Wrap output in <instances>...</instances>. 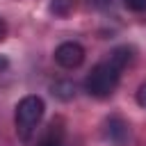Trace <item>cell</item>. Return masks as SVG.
Masks as SVG:
<instances>
[{
    "label": "cell",
    "instance_id": "6da1fadb",
    "mask_svg": "<svg viewBox=\"0 0 146 146\" xmlns=\"http://www.w3.org/2000/svg\"><path fill=\"white\" fill-rule=\"evenodd\" d=\"M132 62V48L130 46H119L110 52L107 59L98 62L89 75L84 78V91L94 98H110L121 80V71Z\"/></svg>",
    "mask_w": 146,
    "mask_h": 146
},
{
    "label": "cell",
    "instance_id": "7a4b0ae2",
    "mask_svg": "<svg viewBox=\"0 0 146 146\" xmlns=\"http://www.w3.org/2000/svg\"><path fill=\"white\" fill-rule=\"evenodd\" d=\"M43 110H46V105H43V98H41V96L30 94V96H25V98L18 100L16 112H14V123H16L18 137H21L23 141H30L34 128H36L39 121L43 119Z\"/></svg>",
    "mask_w": 146,
    "mask_h": 146
},
{
    "label": "cell",
    "instance_id": "3957f363",
    "mask_svg": "<svg viewBox=\"0 0 146 146\" xmlns=\"http://www.w3.org/2000/svg\"><path fill=\"white\" fill-rule=\"evenodd\" d=\"M55 62L62 68H78L84 62V48L78 41H64L55 48Z\"/></svg>",
    "mask_w": 146,
    "mask_h": 146
},
{
    "label": "cell",
    "instance_id": "277c9868",
    "mask_svg": "<svg viewBox=\"0 0 146 146\" xmlns=\"http://www.w3.org/2000/svg\"><path fill=\"white\" fill-rule=\"evenodd\" d=\"M105 137L116 144V146H123L125 139H128V123L121 119V116H110L105 121Z\"/></svg>",
    "mask_w": 146,
    "mask_h": 146
},
{
    "label": "cell",
    "instance_id": "5b68a950",
    "mask_svg": "<svg viewBox=\"0 0 146 146\" xmlns=\"http://www.w3.org/2000/svg\"><path fill=\"white\" fill-rule=\"evenodd\" d=\"M52 96H57L59 100H71L75 96V84L68 80H59L52 84Z\"/></svg>",
    "mask_w": 146,
    "mask_h": 146
},
{
    "label": "cell",
    "instance_id": "8992f818",
    "mask_svg": "<svg viewBox=\"0 0 146 146\" xmlns=\"http://www.w3.org/2000/svg\"><path fill=\"white\" fill-rule=\"evenodd\" d=\"M73 7H75L73 0H52V2H50V11H52L55 16H59V18L68 16Z\"/></svg>",
    "mask_w": 146,
    "mask_h": 146
},
{
    "label": "cell",
    "instance_id": "52a82bcc",
    "mask_svg": "<svg viewBox=\"0 0 146 146\" xmlns=\"http://www.w3.org/2000/svg\"><path fill=\"white\" fill-rule=\"evenodd\" d=\"M39 146H64V144H62V132L55 135V125H52V130L39 141Z\"/></svg>",
    "mask_w": 146,
    "mask_h": 146
},
{
    "label": "cell",
    "instance_id": "ba28073f",
    "mask_svg": "<svg viewBox=\"0 0 146 146\" xmlns=\"http://www.w3.org/2000/svg\"><path fill=\"white\" fill-rule=\"evenodd\" d=\"M123 5L130 11H146V0H123Z\"/></svg>",
    "mask_w": 146,
    "mask_h": 146
},
{
    "label": "cell",
    "instance_id": "9c48e42d",
    "mask_svg": "<svg viewBox=\"0 0 146 146\" xmlns=\"http://www.w3.org/2000/svg\"><path fill=\"white\" fill-rule=\"evenodd\" d=\"M137 105L146 110V82H141L139 89H137Z\"/></svg>",
    "mask_w": 146,
    "mask_h": 146
},
{
    "label": "cell",
    "instance_id": "30bf717a",
    "mask_svg": "<svg viewBox=\"0 0 146 146\" xmlns=\"http://www.w3.org/2000/svg\"><path fill=\"white\" fill-rule=\"evenodd\" d=\"M7 36V23H5V18H0V41Z\"/></svg>",
    "mask_w": 146,
    "mask_h": 146
},
{
    "label": "cell",
    "instance_id": "8fae6325",
    "mask_svg": "<svg viewBox=\"0 0 146 146\" xmlns=\"http://www.w3.org/2000/svg\"><path fill=\"white\" fill-rule=\"evenodd\" d=\"M5 64H7V62H5V59H0V68H2V66H5Z\"/></svg>",
    "mask_w": 146,
    "mask_h": 146
}]
</instances>
